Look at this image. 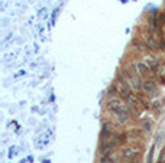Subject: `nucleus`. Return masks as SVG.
I'll list each match as a JSON object with an SVG mask.
<instances>
[{"instance_id":"nucleus-10","label":"nucleus","mask_w":165,"mask_h":163,"mask_svg":"<svg viewBox=\"0 0 165 163\" xmlns=\"http://www.w3.org/2000/svg\"><path fill=\"white\" fill-rule=\"evenodd\" d=\"M133 45H136L135 48L139 49V51H142V49H144V48H142V46H144V43H142L141 40H139V42H138V40H135V42H133Z\"/></svg>"},{"instance_id":"nucleus-6","label":"nucleus","mask_w":165,"mask_h":163,"mask_svg":"<svg viewBox=\"0 0 165 163\" xmlns=\"http://www.w3.org/2000/svg\"><path fill=\"white\" fill-rule=\"evenodd\" d=\"M110 137H112V127L109 123H104L101 130V142H109Z\"/></svg>"},{"instance_id":"nucleus-11","label":"nucleus","mask_w":165,"mask_h":163,"mask_svg":"<svg viewBox=\"0 0 165 163\" xmlns=\"http://www.w3.org/2000/svg\"><path fill=\"white\" fill-rule=\"evenodd\" d=\"M161 51H164V52H165V40L161 42Z\"/></svg>"},{"instance_id":"nucleus-7","label":"nucleus","mask_w":165,"mask_h":163,"mask_svg":"<svg viewBox=\"0 0 165 163\" xmlns=\"http://www.w3.org/2000/svg\"><path fill=\"white\" fill-rule=\"evenodd\" d=\"M145 64L148 65V68L152 69V71H155L156 68L159 67V61H158V58H155V57H146Z\"/></svg>"},{"instance_id":"nucleus-8","label":"nucleus","mask_w":165,"mask_h":163,"mask_svg":"<svg viewBox=\"0 0 165 163\" xmlns=\"http://www.w3.org/2000/svg\"><path fill=\"white\" fill-rule=\"evenodd\" d=\"M148 65H146L145 62H139L138 65H136V72L139 74V75H144V74H146L148 72Z\"/></svg>"},{"instance_id":"nucleus-12","label":"nucleus","mask_w":165,"mask_h":163,"mask_svg":"<svg viewBox=\"0 0 165 163\" xmlns=\"http://www.w3.org/2000/svg\"><path fill=\"white\" fill-rule=\"evenodd\" d=\"M159 163H165V160H162V159H161V162H159Z\"/></svg>"},{"instance_id":"nucleus-2","label":"nucleus","mask_w":165,"mask_h":163,"mask_svg":"<svg viewBox=\"0 0 165 163\" xmlns=\"http://www.w3.org/2000/svg\"><path fill=\"white\" fill-rule=\"evenodd\" d=\"M126 75H127V81H129V84H130V87H132L135 91H139V90H142V88H144L142 78H141V75H139L138 72H136V74H132V72H129V69H127Z\"/></svg>"},{"instance_id":"nucleus-9","label":"nucleus","mask_w":165,"mask_h":163,"mask_svg":"<svg viewBox=\"0 0 165 163\" xmlns=\"http://www.w3.org/2000/svg\"><path fill=\"white\" fill-rule=\"evenodd\" d=\"M100 163H113V160H112L110 154H104L100 157Z\"/></svg>"},{"instance_id":"nucleus-4","label":"nucleus","mask_w":165,"mask_h":163,"mask_svg":"<svg viewBox=\"0 0 165 163\" xmlns=\"http://www.w3.org/2000/svg\"><path fill=\"white\" fill-rule=\"evenodd\" d=\"M142 90H144V93H146V95L149 97H154L156 94V85L154 81H145Z\"/></svg>"},{"instance_id":"nucleus-3","label":"nucleus","mask_w":165,"mask_h":163,"mask_svg":"<svg viewBox=\"0 0 165 163\" xmlns=\"http://www.w3.org/2000/svg\"><path fill=\"white\" fill-rule=\"evenodd\" d=\"M122 156L129 163H138V160H139V150L135 149V147H125L122 150Z\"/></svg>"},{"instance_id":"nucleus-1","label":"nucleus","mask_w":165,"mask_h":163,"mask_svg":"<svg viewBox=\"0 0 165 163\" xmlns=\"http://www.w3.org/2000/svg\"><path fill=\"white\" fill-rule=\"evenodd\" d=\"M107 110L110 113L116 115L117 121L120 124H125L127 120H129V110H127V106L119 98H113L107 103Z\"/></svg>"},{"instance_id":"nucleus-5","label":"nucleus","mask_w":165,"mask_h":163,"mask_svg":"<svg viewBox=\"0 0 165 163\" xmlns=\"http://www.w3.org/2000/svg\"><path fill=\"white\" fill-rule=\"evenodd\" d=\"M145 42L148 49H151V51H161V43H158L151 35H146L145 36Z\"/></svg>"}]
</instances>
